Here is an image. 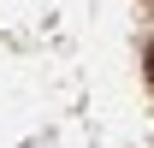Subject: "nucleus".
<instances>
[{"label": "nucleus", "mask_w": 154, "mask_h": 148, "mask_svg": "<svg viewBox=\"0 0 154 148\" xmlns=\"http://www.w3.org/2000/svg\"><path fill=\"white\" fill-rule=\"evenodd\" d=\"M142 65H148V83H154V42H148V59H142Z\"/></svg>", "instance_id": "nucleus-1"}]
</instances>
